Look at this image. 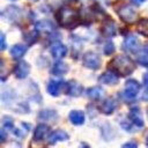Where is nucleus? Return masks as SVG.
<instances>
[{
	"label": "nucleus",
	"mask_w": 148,
	"mask_h": 148,
	"mask_svg": "<svg viewBox=\"0 0 148 148\" xmlns=\"http://www.w3.org/2000/svg\"><path fill=\"white\" fill-rule=\"evenodd\" d=\"M5 138H6V134H5V131L2 130L1 131V141H5Z\"/></svg>",
	"instance_id": "31"
},
{
	"label": "nucleus",
	"mask_w": 148,
	"mask_h": 148,
	"mask_svg": "<svg viewBox=\"0 0 148 148\" xmlns=\"http://www.w3.org/2000/svg\"><path fill=\"white\" fill-rule=\"evenodd\" d=\"M69 120L74 125H82L84 123V113L79 110H73L69 112Z\"/></svg>",
	"instance_id": "15"
},
{
	"label": "nucleus",
	"mask_w": 148,
	"mask_h": 148,
	"mask_svg": "<svg viewBox=\"0 0 148 148\" xmlns=\"http://www.w3.org/2000/svg\"><path fill=\"white\" fill-rule=\"evenodd\" d=\"M142 99H145V101H148V88L143 91V94H142Z\"/></svg>",
	"instance_id": "30"
},
{
	"label": "nucleus",
	"mask_w": 148,
	"mask_h": 148,
	"mask_svg": "<svg viewBox=\"0 0 148 148\" xmlns=\"http://www.w3.org/2000/svg\"><path fill=\"white\" fill-rule=\"evenodd\" d=\"M117 108V102L113 98H106L102 105H101V111L104 114H111Z\"/></svg>",
	"instance_id": "12"
},
{
	"label": "nucleus",
	"mask_w": 148,
	"mask_h": 148,
	"mask_svg": "<svg viewBox=\"0 0 148 148\" xmlns=\"http://www.w3.org/2000/svg\"><path fill=\"white\" fill-rule=\"evenodd\" d=\"M102 32L106 37H111L116 35V24L112 21H108L102 27Z\"/></svg>",
	"instance_id": "17"
},
{
	"label": "nucleus",
	"mask_w": 148,
	"mask_h": 148,
	"mask_svg": "<svg viewBox=\"0 0 148 148\" xmlns=\"http://www.w3.org/2000/svg\"><path fill=\"white\" fill-rule=\"evenodd\" d=\"M118 14H119V17L126 23H134L138 20L136 10L128 5H124L123 7H120V9L118 10Z\"/></svg>",
	"instance_id": "4"
},
{
	"label": "nucleus",
	"mask_w": 148,
	"mask_h": 148,
	"mask_svg": "<svg viewBox=\"0 0 148 148\" xmlns=\"http://www.w3.org/2000/svg\"><path fill=\"white\" fill-rule=\"evenodd\" d=\"M13 126H14V124H13V119H12V118L5 117V118L2 119V127H3L5 130H12Z\"/></svg>",
	"instance_id": "24"
},
{
	"label": "nucleus",
	"mask_w": 148,
	"mask_h": 148,
	"mask_svg": "<svg viewBox=\"0 0 148 148\" xmlns=\"http://www.w3.org/2000/svg\"><path fill=\"white\" fill-rule=\"evenodd\" d=\"M139 90H140L139 82L136 80H134V79H130L125 83V90L123 92V97L126 101H132V99L135 98V96L138 95Z\"/></svg>",
	"instance_id": "3"
},
{
	"label": "nucleus",
	"mask_w": 148,
	"mask_h": 148,
	"mask_svg": "<svg viewBox=\"0 0 148 148\" xmlns=\"http://www.w3.org/2000/svg\"><path fill=\"white\" fill-rule=\"evenodd\" d=\"M110 66L120 75L126 76L134 71V62L126 56H117L110 64Z\"/></svg>",
	"instance_id": "1"
},
{
	"label": "nucleus",
	"mask_w": 148,
	"mask_h": 148,
	"mask_svg": "<svg viewBox=\"0 0 148 148\" xmlns=\"http://www.w3.org/2000/svg\"><path fill=\"white\" fill-rule=\"evenodd\" d=\"M65 88H66V92H67L69 96H74V97L80 96V95L82 94V90H83L82 86H81L79 82L74 81V80L68 81V82L66 83Z\"/></svg>",
	"instance_id": "6"
},
{
	"label": "nucleus",
	"mask_w": 148,
	"mask_h": 148,
	"mask_svg": "<svg viewBox=\"0 0 148 148\" xmlns=\"http://www.w3.org/2000/svg\"><path fill=\"white\" fill-rule=\"evenodd\" d=\"M6 47V40H5V35L1 34V40H0V49L1 50H5Z\"/></svg>",
	"instance_id": "28"
},
{
	"label": "nucleus",
	"mask_w": 148,
	"mask_h": 148,
	"mask_svg": "<svg viewBox=\"0 0 148 148\" xmlns=\"http://www.w3.org/2000/svg\"><path fill=\"white\" fill-rule=\"evenodd\" d=\"M146 140H147L146 142H147V145H148V135H147V139H146Z\"/></svg>",
	"instance_id": "33"
},
{
	"label": "nucleus",
	"mask_w": 148,
	"mask_h": 148,
	"mask_svg": "<svg viewBox=\"0 0 148 148\" xmlns=\"http://www.w3.org/2000/svg\"><path fill=\"white\" fill-rule=\"evenodd\" d=\"M49 133V126L45 125V124H39L36 130H35V134H34V138L37 139V140H43L46 134Z\"/></svg>",
	"instance_id": "18"
},
{
	"label": "nucleus",
	"mask_w": 148,
	"mask_h": 148,
	"mask_svg": "<svg viewBox=\"0 0 148 148\" xmlns=\"http://www.w3.org/2000/svg\"><path fill=\"white\" fill-rule=\"evenodd\" d=\"M121 148H138V143L135 141H130V142L124 143Z\"/></svg>",
	"instance_id": "27"
},
{
	"label": "nucleus",
	"mask_w": 148,
	"mask_h": 148,
	"mask_svg": "<svg viewBox=\"0 0 148 148\" xmlns=\"http://www.w3.org/2000/svg\"><path fill=\"white\" fill-rule=\"evenodd\" d=\"M99 81L104 84H116L118 82V75L113 71H106L99 76Z\"/></svg>",
	"instance_id": "11"
},
{
	"label": "nucleus",
	"mask_w": 148,
	"mask_h": 148,
	"mask_svg": "<svg viewBox=\"0 0 148 148\" xmlns=\"http://www.w3.org/2000/svg\"><path fill=\"white\" fill-rule=\"evenodd\" d=\"M37 38H38V32H37V31H31V32H29V34L25 36V39H27L28 43H30V44H32L34 42H36Z\"/></svg>",
	"instance_id": "25"
},
{
	"label": "nucleus",
	"mask_w": 148,
	"mask_h": 148,
	"mask_svg": "<svg viewBox=\"0 0 148 148\" xmlns=\"http://www.w3.org/2000/svg\"><path fill=\"white\" fill-rule=\"evenodd\" d=\"M68 139V134L65 132V131H61V130H57L54 132H52L49 136V143L53 145L58 141H65Z\"/></svg>",
	"instance_id": "13"
},
{
	"label": "nucleus",
	"mask_w": 148,
	"mask_h": 148,
	"mask_svg": "<svg viewBox=\"0 0 148 148\" xmlns=\"http://www.w3.org/2000/svg\"><path fill=\"white\" fill-rule=\"evenodd\" d=\"M82 62H83V65L87 68H90V69H97L101 66L99 56L97 53H95V52H87V53H84Z\"/></svg>",
	"instance_id": "5"
},
{
	"label": "nucleus",
	"mask_w": 148,
	"mask_h": 148,
	"mask_svg": "<svg viewBox=\"0 0 148 148\" xmlns=\"http://www.w3.org/2000/svg\"><path fill=\"white\" fill-rule=\"evenodd\" d=\"M114 52V45L112 42H108L105 45H104V53L105 54H111Z\"/></svg>",
	"instance_id": "26"
},
{
	"label": "nucleus",
	"mask_w": 148,
	"mask_h": 148,
	"mask_svg": "<svg viewBox=\"0 0 148 148\" xmlns=\"http://www.w3.org/2000/svg\"><path fill=\"white\" fill-rule=\"evenodd\" d=\"M36 30H39V31H52L53 30V24L51 21H47V20H42V21H38L36 23Z\"/></svg>",
	"instance_id": "21"
},
{
	"label": "nucleus",
	"mask_w": 148,
	"mask_h": 148,
	"mask_svg": "<svg viewBox=\"0 0 148 148\" xmlns=\"http://www.w3.org/2000/svg\"><path fill=\"white\" fill-rule=\"evenodd\" d=\"M25 52H27V46L23 44H16L10 49V56L15 59L21 58Z\"/></svg>",
	"instance_id": "16"
},
{
	"label": "nucleus",
	"mask_w": 148,
	"mask_h": 148,
	"mask_svg": "<svg viewBox=\"0 0 148 148\" xmlns=\"http://www.w3.org/2000/svg\"><path fill=\"white\" fill-rule=\"evenodd\" d=\"M29 71H30V67L25 61H18V64H16L14 68V74L18 79H24L29 74Z\"/></svg>",
	"instance_id": "9"
},
{
	"label": "nucleus",
	"mask_w": 148,
	"mask_h": 148,
	"mask_svg": "<svg viewBox=\"0 0 148 148\" xmlns=\"http://www.w3.org/2000/svg\"><path fill=\"white\" fill-rule=\"evenodd\" d=\"M130 119L135 126H138V127L143 126V119H142V114H141V111L139 108L134 106L130 110Z\"/></svg>",
	"instance_id": "10"
},
{
	"label": "nucleus",
	"mask_w": 148,
	"mask_h": 148,
	"mask_svg": "<svg viewBox=\"0 0 148 148\" xmlns=\"http://www.w3.org/2000/svg\"><path fill=\"white\" fill-rule=\"evenodd\" d=\"M123 47L127 52H135L138 50V47H139V40H138V38L134 35L127 36L125 38V40H124Z\"/></svg>",
	"instance_id": "7"
},
{
	"label": "nucleus",
	"mask_w": 148,
	"mask_h": 148,
	"mask_svg": "<svg viewBox=\"0 0 148 148\" xmlns=\"http://www.w3.org/2000/svg\"><path fill=\"white\" fill-rule=\"evenodd\" d=\"M67 71H68V66L62 61H57L52 67V73L56 75H62L67 73Z\"/></svg>",
	"instance_id": "19"
},
{
	"label": "nucleus",
	"mask_w": 148,
	"mask_h": 148,
	"mask_svg": "<svg viewBox=\"0 0 148 148\" xmlns=\"http://www.w3.org/2000/svg\"><path fill=\"white\" fill-rule=\"evenodd\" d=\"M134 3H136V5H140V3H142L143 1H146V0H132Z\"/></svg>",
	"instance_id": "32"
},
{
	"label": "nucleus",
	"mask_w": 148,
	"mask_h": 148,
	"mask_svg": "<svg viewBox=\"0 0 148 148\" xmlns=\"http://www.w3.org/2000/svg\"><path fill=\"white\" fill-rule=\"evenodd\" d=\"M138 61L142 66H148V46H145L138 54Z\"/></svg>",
	"instance_id": "22"
},
{
	"label": "nucleus",
	"mask_w": 148,
	"mask_h": 148,
	"mask_svg": "<svg viewBox=\"0 0 148 148\" xmlns=\"http://www.w3.org/2000/svg\"><path fill=\"white\" fill-rule=\"evenodd\" d=\"M142 80H143V84L148 87V72L143 74V79H142Z\"/></svg>",
	"instance_id": "29"
},
{
	"label": "nucleus",
	"mask_w": 148,
	"mask_h": 148,
	"mask_svg": "<svg viewBox=\"0 0 148 148\" xmlns=\"http://www.w3.org/2000/svg\"><path fill=\"white\" fill-rule=\"evenodd\" d=\"M86 148H88V147H86Z\"/></svg>",
	"instance_id": "35"
},
{
	"label": "nucleus",
	"mask_w": 148,
	"mask_h": 148,
	"mask_svg": "<svg viewBox=\"0 0 148 148\" xmlns=\"http://www.w3.org/2000/svg\"><path fill=\"white\" fill-rule=\"evenodd\" d=\"M138 31L141 35L148 37V18H142V20L139 21V23H138Z\"/></svg>",
	"instance_id": "23"
},
{
	"label": "nucleus",
	"mask_w": 148,
	"mask_h": 148,
	"mask_svg": "<svg viewBox=\"0 0 148 148\" xmlns=\"http://www.w3.org/2000/svg\"><path fill=\"white\" fill-rule=\"evenodd\" d=\"M57 20L58 22L64 27H71L73 25L77 20V14L74 9L69 7H61L57 13Z\"/></svg>",
	"instance_id": "2"
},
{
	"label": "nucleus",
	"mask_w": 148,
	"mask_h": 148,
	"mask_svg": "<svg viewBox=\"0 0 148 148\" xmlns=\"http://www.w3.org/2000/svg\"><path fill=\"white\" fill-rule=\"evenodd\" d=\"M104 94V90L101 87H92L87 90V95L91 99H99Z\"/></svg>",
	"instance_id": "20"
},
{
	"label": "nucleus",
	"mask_w": 148,
	"mask_h": 148,
	"mask_svg": "<svg viewBox=\"0 0 148 148\" xmlns=\"http://www.w3.org/2000/svg\"><path fill=\"white\" fill-rule=\"evenodd\" d=\"M147 113H148V110H147Z\"/></svg>",
	"instance_id": "34"
},
{
	"label": "nucleus",
	"mask_w": 148,
	"mask_h": 148,
	"mask_svg": "<svg viewBox=\"0 0 148 148\" xmlns=\"http://www.w3.org/2000/svg\"><path fill=\"white\" fill-rule=\"evenodd\" d=\"M50 51H51V54H52L56 59H61V58H64V57L66 56V53H67L66 46H65L64 44L59 43V42L54 43V44L51 46Z\"/></svg>",
	"instance_id": "8"
},
{
	"label": "nucleus",
	"mask_w": 148,
	"mask_h": 148,
	"mask_svg": "<svg viewBox=\"0 0 148 148\" xmlns=\"http://www.w3.org/2000/svg\"><path fill=\"white\" fill-rule=\"evenodd\" d=\"M62 81L60 80H51L47 83V91L52 96H58L60 94V89L62 87Z\"/></svg>",
	"instance_id": "14"
}]
</instances>
